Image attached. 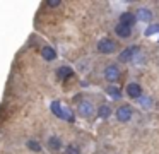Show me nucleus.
I'll return each mask as SVG.
<instances>
[{
  "label": "nucleus",
  "instance_id": "6",
  "mask_svg": "<svg viewBox=\"0 0 159 154\" xmlns=\"http://www.w3.org/2000/svg\"><path fill=\"white\" fill-rule=\"evenodd\" d=\"M79 113H80V116H84V118H87V116H91L94 113V108H93V105H91L89 101H82L79 105Z\"/></svg>",
  "mask_w": 159,
  "mask_h": 154
},
{
  "label": "nucleus",
  "instance_id": "1",
  "mask_svg": "<svg viewBox=\"0 0 159 154\" xmlns=\"http://www.w3.org/2000/svg\"><path fill=\"white\" fill-rule=\"evenodd\" d=\"M52 113L55 116H58V118L62 120H67V122H74V116L72 113L69 111V110H65L62 105H60V101H53L52 103Z\"/></svg>",
  "mask_w": 159,
  "mask_h": 154
},
{
  "label": "nucleus",
  "instance_id": "13",
  "mask_svg": "<svg viewBox=\"0 0 159 154\" xmlns=\"http://www.w3.org/2000/svg\"><path fill=\"white\" fill-rule=\"evenodd\" d=\"M106 92L110 94V98H113V99H121V91L116 87V86H108Z\"/></svg>",
  "mask_w": 159,
  "mask_h": 154
},
{
  "label": "nucleus",
  "instance_id": "17",
  "mask_svg": "<svg viewBox=\"0 0 159 154\" xmlns=\"http://www.w3.org/2000/svg\"><path fill=\"white\" fill-rule=\"evenodd\" d=\"M154 33H159V24L151 26V27H147V29H145V36H151V34H154Z\"/></svg>",
  "mask_w": 159,
  "mask_h": 154
},
{
  "label": "nucleus",
  "instance_id": "8",
  "mask_svg": "<svg viewBox=\"0 0 159 154\" xmlns=\"http://www.w3.org/2000/svg\"><path fill=\"white\" fill-rule=\"evenodd\" d=\"M137 50H139L137 46L125 48V50L121 51V55H120V62H128V60H132V58H134V53H135Z\"/></svg>",
  "mask_w": 159,
  "mask_h": 154
},
{
  "label": "nucleus",
  "instance_id": "11",
  "mask_svg": "<svg viewBox=\"0 0 159 154\" xmlns=\"http://www.w3.org/2000/svg\"><path fill=\"white\" fill-rule=\"evenodd\" d=\"M57 75L63 81V79H69L70 75H74V70L70 67H67V65H63V67H60L58 70H57Z\"/></svg>",
  "mask_w": 159,
  "mask_h": 154
},
{
  "label": "nucleus",
  "instance_id": "16",
  "mask_svg": "<svg viewBox=\"0 0 159 154\" xmlns=\"http://www.w3.org/2000/svg\"><path fill=\"white\" fill-rule=\"evenodd\" d=\"M28 147L31 151H34V152H39V151H41V146H39L36 140H28Z\"/></svg>",
  "mask_w": 159,
  "mask_h": 154
},
{
  "label": "nucleus",
  "instance_id": "10",
  "mask_svg": "<svg viewBox=\"0 0 159 154\" xmlns=\"http://www.w3.org/2000/svg\"><path fill=\"white\" fill-rule=\"evenodd\" d=\"M137 19L142 21V22H149L152 19V12L149 9H140V10H137Z\"/></svg>",
  "mask_w": 159,
  "mask_h": 154
},
{
  "label": "nucleus",
  "instance_id": "15",
  "mask_svg": "<svg viewBox=\"0 0 159 154\" xmlns=\"http://www.w3.org/2000/svg\"><path fill=\"white\" fill-rule=\"evenodd\" d=\"M98 115H99L101 118H108V116L111 115V110H110V106H108V105H103V106H99V110H98Z\"/></svg>",
  "mask_w": 159,
  "mask_h": 154
},
{
  "label": "nucleus",
  "instance_id": "19",
  "mask_svg": "<svg viewBox=\"0 0 159 154\" xmlns=\"http://www.w3.org/2000/svg\"><path fill=\"white\" fill-rule=\"evenodd\" d=\"M46 3H48L50 7H58L60 3H62V2H60V0H48V2H46Z\"/></svg>",
  "mask_w": 159,
  "mask_h": 154
},
{
  "label": "nucleus",
  "instance_id": "9",
  "mask_svg": "<svg viewBox=\"0 0 159 154\" xmlns=\"http://www.w3.org/2000/svg\"><path fill=\"white\" fill-rule=\"evenodd\" d=\"M115 31H116V34L120 38H128L132 34V27L130 26H125V24H118Z\"/></svg>",
  "mask_w": 159,
  "mask_h": 154
},
{
  "label": "nucleus",
  "instance_id": "12",
  "mask_svg": "<svg viewBox=\"0 0 159 154\" xmlns=\"http://www.w3.org/2000/svg\"><path fill=\"white\" fill-rule=\"evenodd\" d=\"M41 55H43V58L45 60H48V62H52V60H55L57 58V53H55V50L53 48H50V46H45L41 50Z\"/></svg>",
  "mask_w": 159,
  "mask_h": 154
},
{
  "label": "nucleus",
  "instance_id": "4",
  "mask_svg": "<svg viewBox=\"0 0 159 154\" xmlns=\"http://www.w3.org/2000/svg\"><path fill=\"white\" fill-rule=\"evenodd\" d=\"M104 77H106V81H110V82L118 81V77H120V68H118L116 65H108L106 70H104Z\"/></svg>",
  "mask_w": 159,
  "mask_h": 154
},
{
  "label": "nucleus",
  "instance_id": "2",
  "mask_svg": "<svg viewBox=\"0 0 159 154\" xmlns=\"http://www.w3.org/2000/svg\"><path fill=\"white\" fill-rule=\"evenodd\" d=\"M98 50L104 55H111L116 50V43H115L113 40H110V38H103V40L98 43Z\"/></svg>",
  "mask_w": 159,
  "mask_h": 154
},
{
  "label": "nucleus",
  "instance_id": "14",
  "mask_svg": "<svg viewBox=\"0 0 159 154\" xmlns=\"http://www.w3.org/2000/svg\"><path fill=\"white\" fill-rule=\"evenodd\" d=\"M48 146H50V149H53V151H58L60 147H62V140H60L57 135H52V137L48 139Z\"/></svg>",
  "mask_w": 159,
  "mask_h": 154
},
{
  "label": "nucleus",
  "instance_id": "7",
  "mask_svg": "<svg viewBox=\"0 0 159 154\" xmlns=\"http://www.w3.org/2000/svg\"><path fill=\"white\" fill-rule=\"evenodd\" d=\"M135 21H137V17L134 16L132 12H123L120 16V24H125V26H134L135 24Z\"/></svg>",
  "mask_w": 159,
  "mask_h": 154
},
{
  "label": "nucleus",
  "instance_id": "18",
  "mask_svg": "<svg viewBox=\"0 0 159 154\" xmlns=\"http://www.w3.org/2000/svg\"><path fill=\"white\" fill-rule=\"evenodd\" d=\"M137 101L140 103L142 106H145V108H149V106H151V99H149V98H145V96H140V98H139Z\"/></svg>",
  "mask_w": 159,
  "mask_h": 154
},
{
  "label": "nucleus",
  "instance_id": "5",
  "mask_svg": "<svg viewBox=\"0 0 159 154\" xmlns=\"http://www.w3.org/2000/svg\"><path fill=\"white\" fill-rule=\"evenodd\" d=\"M127 94L130 96V98H134V99H139L142 96V87L137 84V82H130V84H127Z\"/></svg>",
  "mask_w": 159,
  "mask_h": 154
},
{
  "label": "nucleus",
  "instance_id": "3",
  "mask_svg": "<svg viewBox=\"0 0 159 154\" xmlns=\"http://www.w3.org/2000/svg\"><path fill=\"white\" fill-rule=\"evenodd\" d=\"M116 118L118 122H128L132 118V108L128 105H123L116 110Z\"/></svg>",
  "mask_w": 159,
  "mask_h": 154
}]
</instances>
